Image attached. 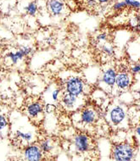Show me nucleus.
<instances>
[{
	"instance_id": "f257e3e1",
	"label": "nucleus",
	"mask_w": 140,
	"mask_h": 161,
	"mask_svg": "<svg viewBox=\"0 0 140 161\" xmlns=\"http://www.w3.org/2000/svg\"><path fill=\"white\" fill-rule=\"evenodd\" d=\"M107 120L112 127L123 130L128 126V113L123 103L113 104L106 114Z\"/></svg>"
},
{
	"instance_id": "f03ea898",
	"label": "nucleus",
	"mask_w": 140,
	"mask_h": 161,
	"mask_svg": "<svg viewBox=\"0 0 140 161\" xmlns=\"http://www.w3.org/2000/svg\"><path fill=\"white\" fill-rule=\"evenodd\" d=\"M137 150L129 142H119L111 147L110 157L115 161H132L136 157Z\"/></svg>"
},
{
	"instance_id": "7ed1b4c3",
	"label": "nucleus",
	"mask_w": 140,
	"mask_h": 161,
	"mask_svg": "<svg viewBox=\"0 0 140 161\" xmlns=\"http://www.w3.org/2000/svg\"><path fill=\"white\" fill-rule=\"evenodd\" d=\"M116 73V69L112 65H107L102 69L98 80V86L101 90L107 92H113L115 89Z\"/></svg>"
},
{
	"instance_id": "20e7f679",
	"label": "nucleus",
	"mask_w": 140,
	"mask_h": 161,
	"mask_svg": "<svg viewBox=\"0 0 140 161\" xmlns=\"http://www.w3.org/2000/svg\"><path fill=\"white\" fill-rule=\"evenodd\" d=\"M64 92L75 95L77 97H83L86 91V84L82 78L77 75H71L64 82Z\"/></svg>"
},
{
	"instance_id": "39448f33",
	"label": "nucleus",
	"mask_w": 140,
	"mask_h": 161,
	"mask_svg": "<svg viewBox=\"0 0 140 161\" xmlns=\"http://www.w3.org/2000/svg\"><path fill=\"white\" fill-rule=\"evenodd\" d=\"M59 103L65 110L75 112L79 110V108H82L84 104V97H77L64 91L59 98Z\"/></svg>"
},
{
	"instance_id": "423d86ee",
	"label": "nucleus",
	"mask_w": 140,
	"mask_h": 161,
	"mask_svg": "<svg viewBox=\"0 0 140 161\" xmlns=\"http://www.w3.org/2000/svg\"><path fill=\"white\" fill-rule=\"evenodd\" d=\"M134 80V76L130 71L121 70L116 73L115 82V89L120 92H127L129 89L132 88Z\"/></svg>"
},
{
	"instance_id": "0eeeda50",
	"label": "nucleus",
	"mask_w": 140,
	"mask_h": 161,
	"mask_svg": "<svg viewBox=\"0 0 140 161\" xmlns=\"http://www.w3.org/2000/svg\"><path fill=\"white\" fill-rule=\"evenodd\" d=\"M72 146L77 153H87L92 149V142L90 136L86 133H78L73 137Z\"/></svg>"
},
{
	"instance_id": "6e6552de",
	"label": "nucleus",
	"mask_w": 140,
	"mask_h": 161,
	"mask_svg": "<svg viewBox=\"0 0 140 161\" xmlns=\"http://www.w3.org/2000/svg\"><path fill=\"white\" fill-rule=\"evenodd\" d=\"M43 105L44 103L38 100L31 101L27 103L25 109L26 116L31 119V121H35V122L39 121L40 119L43 118V114H44Z\"/></svg>"
},
{
	"instance_id": "1a4fd4ad",
	"label": "nucleus",
	"mask_w": 140,
	"mask_h": 161,
	"mask_svg": "<svg viewBox=\"0 0 140 161\" xmlns=\"http://www.w3.org/2000/svg\"><path fill=\"white\" fill-rule=\"evenodd\" d=\"M43 155L39 145L32 142L25 145L22 150V158L26 161H41Z\"/></svg>"
},
{
	"instance_id": "9d476101",
	"label": "nucleus",
	"mask_w": 140,
	"mask_h": 161,
	"mask_svg": "<svg viewBox=\"0 0 140 161\" xmlns=\"http://www.w3.org/2000/svg\"><path fill=\"white\" fill-rule=\"evenodd\" d=\"M33 47L31 46H23L20 48L15 51H12L6 54V58L11 64H17L19 62L22 61L23 59L30 54L33 53Z\"/></svg>"
},
{
	"instance_id": "9b49d317",
	"label": "nucleus",
	"mask_w": 140,
	"mask_h": 161,
	"mask_svg": "<svg viewBox=\"0 0 140 161\" xmlns=\"http://www.w3.org/2000/svg\"><path fill=\"white\" fill-rule=\"evenodd\" d=\"M76 112V114H78L79 121L81 125H91L93 123L96 122V120L98 119V114L95 108L92 107H85L81 108L80 112Z\"/></svg>"
},
{
	"instance_id": "f8f14e48",
	"label": "nucleus",
	"mask_w": 140,
	"mask_h": 161,
	"mask_svg": "<svg viewBox=\"0 0 140 161\" xmlns=\"http://www.w3.org/2000/svg\"><path fill=\"white\" fill-rule=\"evenodd\" d=\"M61 89L59 86L50 85L45 89L43 93V98L45 103H57L59 101L60 96H61Z\"/></svg>"
},
{
	"instance_id": "ddd939ff",
	"label": "nucleus",
	"mask_w": 140,
	"mask_h": 161,
	"mask_svg": "<svg viewBox=\"0 0 140 161\" xmlns=\"http://www.w3.org/2000/svg\"><path fill=\"white\" fill-rule=\"evenodd\" d=\"M14 134L18 141L25 145L33 142L36 139L34 130H23L20 128H15L14 129Z\"/></svg>"
},
{
	"instance_id": "4468645a",
	"label": "nucleus",
	"mask_w": 140,
	"mask_h": 161,
	"mask_svg": "<svg viewBox=\"0 0 140 161\" xmlns=\"http://www.w3.org/2000/svg\"><path fill=\"white\" fill-rule=\"evenodd\" d=\"M47 8L51 15L59 17L64 13L65 6L61 0H48Z\"/></svg>"
},
{
	"instance_id": "2eb2a0df",
	"label": "nucleus",
	"mask_w": 140,
	"mask_h": 161,
	"mask_svg": "<svg viewBox=\"0 0 140 161\" xmlns=\"http://www.w3.org/2000/svg\"><path fill=\"white\" fill-rule=\"evenodd\" d=\"M9 130V120L8 116L0 113V137H4Z\"/></svg>"
},
{
	"instance_id": "dca6fc26",
	"label": "nucleus",
	"mask_w": 140,
	"mask_h": 161,
	"mask_svg": "<svg viewBox=\"0 0 140 161\" xmlns=\"http://www.w3.org/2000/svg\"><path fill=\"white\" fill-rule=\"evenodd\" d=\"M39 147L43 154H48L53 152L55 147V143L51 138H46L40 142Z\"/></svg>"
},
{
	"instance_id": "f3484780",
	"label": "nucleus",
	"mask_w": 140,
	"mask_h": 161,
	"mask_svg": "<svg viewBox=\"0 0 140 161\" xmlns=\"http://www.w3.org/2000/svg\"><path fill=\"white\" fill-rule=\"evenodd\" d=\"M99 48L100 50L107 56L111 57L115 54V47H113L108 41L103 43H99Z\"/></svg>"
},
{
	"instance_id": "a211bd4d",
	"label": "nucleus",
	"mask_w": 140,
	"mask_h": 161,
	"mask_svg": "<svg viewBox=\"0 0 140 161\" xmlns=\"http://www.w3.org/2000/svg\"><path fill=\"white\" fill-rule=\"evenodd\" d=\"M25 13L30 16H35L38 11V6L36 2H30L25 8Z\"/></svg>"
},
{
	"instance_id": "6ab92c4d",
	"label": "nucleus",
	"mask_w": 140,
	"mask_h": 161,
	"mask_svg": "<svg viewBox=\"0 0 140 161\" xmlns=\"http://www.w3.org/2000/svg\"><path fill=\"white\" fill-rule=\"evenodd\" d=\"M57 110V106L53 103H44L43 105V111L44 114H52Z\"/></svg>"
},
{
	"instance_id": "aec40b11",
	"label": "nucleus",
	"mask_w": 140,
	"mask_h": 161,
	"mask_svg": "<svg viewBox=\"0 0 140 161\" xmlns=\"http://www.w3.org/2000/svg\"><path fill=\"white\" fill-rule=\"evenodd\" d=\"M126 8H128L126 4L125 3L123 0H120V1H116L114 3L113 6H112V8L115 10V11L120 12L121 10H124V9H126Z\"/></svg>"
},
{
	"instance_id": "412c9836",
	"label": "nucleus",
	"mask_w": 140,
	"mask_h": 161,
	"mask_svg": "<svg viewBox=\"0 0 140 161\" xmlns=\"http://www.w3.org/2000/svg\"><path fill=\"white\" fill-rule=\"evenodd\" d=\"M125 3L126 4L127 7L135 9V10H138L140 8V2L139 0H123Z\"/></svg>"
},
{
	"instance_id": "4be33fe9",
	"label": "nucleus",
	"mask_w": 140,
	"mask_h": 161,
	"mask_svg": "<svg viewBox=\"0 0 140 161\" xmlns=\"http://www.w3.org/2000/svg\"><path fill=\"white\" fill-rule=\"evenodd\" d=\"M139 71H140V64H139V62L138 61H136V62H133V64L131 65L130 67V72L132 74L133 76H137L139 74Z\"/></svg>"
},
{
	"instance_id": "5701e85b",
	"label": "nucleus",
	"mask_w": 140,
	"mask_h": 161,
	"mask_svg": "<svg viewBox=\"0 0 140 161\" xmlns=\"http://www.w3.org/2000/svg\"><path fill=\"white\" fill-rule=\"evenodd\" d=\"M109 40V35L106 32H101L98 33L96 36V41L98 43H103V42H107Z\"/></svg>"
},
{
	"instance_id": "b1692460",
	"label": "nucleus",
	"mask_w": 140,
	"mask_h": 161,
	"mask_svg": "<svg viewBox=\"0 0 140 161\" xmlns=\"http://www.w3.org/2000/svg\"><path fill=\"white\" fill-rule=\"evenodd\" d=\"M87 3L90 7H94L97 4V0H87Z\"/></svg>"
},
{
	"instance_id": "393cba45",
	"label": "nucleus",
	"mask_w": 140,
	"mask_h": 161,
	"mask_svg": "<svg viewBox=\"0 0 140 161\" xmlns=\"http://www.w3.org/2000/svg\"><path fill=\"white\" fill-rule=\"evenodd\" d=\"M139 130H140V127L139 125H137V126L135 127V136H136V139L137 140H138V138H139Z\"/></svg>"
},
{
	"instance_id": "a878e982",
	"label": "nucleus",
	"mask_w": 140,
	"mask_h": 161,
	"mask_svg": "<svg viewBox=\"0 0 140 161\" xmlns=\"http://www.w3.org/2000/svg\"><path fill=\"white\" fill-rule=\"evenodd\" d=\"M111 0H97V3H100V4H106L109 2H110Z\"/></svg>"
}]
</instances>
